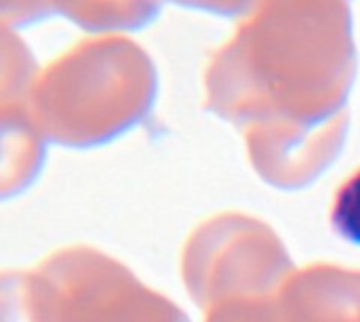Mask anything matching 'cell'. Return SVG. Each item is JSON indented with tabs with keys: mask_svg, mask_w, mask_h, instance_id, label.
Here are the masks:
<instances>
[{
	"mask_svg": "<svg viewBox=\"0 0 360 322\" xmlns=\"http://www.w3.org/2000/svg\"><path fill=\"white\" fill-rule=\"evenodd\" d=\"M331 226L344 240L360 247V169L338 190Z\"/></svg>",
	"mask_w": 360,
	"mask_h": 322,
	"instance_id": "6da1fadb",
	"label": "cell"
}]
</instances>
